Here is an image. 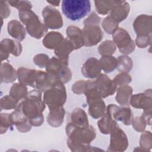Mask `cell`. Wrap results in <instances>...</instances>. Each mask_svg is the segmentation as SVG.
<instances>
[{"instance_id":"e575fe53","label":"cell","mask_w":152,"mask_h":152,"mask_svg":"<svg viewBox=\"0 0 152 152\" xmlns=\"http://www.w3.org/2000/svg\"><path fill=\"white\" fill-rule=\"evenodd\" d=\"M116 50V46L112 40H105L98 47V52L102 56L112 55Z\"/></svg>"},{"instance_id":"ac0fdd59","label":"cell","mask_w":152,"mask_h":152,"mask_svg":"<svg viewBox=\"0 0 152 152\" xmlns=\"http://www.w3.org/2000/svg\"><path fill=\"white\" fill-rule=\"evenodd\" d=\"M10 119L12 124L15 126L19 132L26 133L31 130L32 125L28 119L18 109H15L10 113Z\"/></svg>"},{"instance_id":"f1b7e54d","label":"cell","mask_w":152,"mask_h":152,"mask_svg":"<svg viewBox=\"0 0 152 152\" xmlns=\"http://www.w3.org/2000/svg\"><path fill=\"white\" fill-rule=\"evenodd\" d=\"M71 122L74 125L81 127L87 128L90 125L86 112L81 108H75L71 115Z\"/></svg>"},{"instance_id":"ee69618b","label":"cell","mask_w":152,"mask_h":152,"mask_svg":"<svg viewBox=\"0 0 152 152\" xmlns=\"http://www.w3.org/2000/svg\"><path fill=\"white\" fill-rule=\"evenodd\" d=\"M151 43V35L139 36L135 39V44L139 48H145L150 45Z\"/></svg>"},{"instance_id":"bcb514c9","label":"cell","mask_w":152,"mask_h":152,"mask_svg":"<svg viewBox=\"0 0 152 152\" xmlns=\"http://www.w3.org/2000/svg\"><path fill=\"white\" fill-rule=\"evenodd\" d=\"M86 81L81 80L75 82L72 86V90L74 94H84Z\"/></svg>"},{"instance_id":"3957f363","label":"cell","mask_w":152,"mask_h":152,"mask_svg":"<svg viewBox=\"0 0 152 152\" xmlns=\"http://www.w3.org/2000/svg\"><path fill=\"white\" fill-rule=\"evenodd\" d=\"M18 16L21 23L26 26L27 32L32 37L40 39L46 34L48 28L40 21L39 17L31 10L18 11Z\"/></svg>"},{"instance_id":"836d02e7","label":"cell","mask_w":152,"mask_h":152,"mask_svg":"<svg viewBox=\"0 0 152 152\" xmlns=\"http://www.w3.org/2000/svg\"><path fill=\"white\" fill-rule=\"evenodd\" d=\"M140 140V149L136 148L134 150H137L138 151H149L151 148L152 145V137L150 131H145L142 132Z\"/></svg>"},{"instance_id":"c3c4849f","label":"cell","mask_w":152,"mask_h":152,"mask_svg":"<svg viewBox=\"0 0 152 152\" xmlns=\"http://www.w3.org/2000/svg\"><path fill=\"white\" fill-rule=\"evenodd\" d=\"M47 2L52 5V7H58L61 1H47Z\"/></svg>"},{"instance_id":"e0dca14e","label":"cell","mask_w":152,"mask_h":152,"mask_svg":"<svg viewBox=\"0 0 152 152\" xmlns=\"http://www.w3.org/2000/svg\"><path fill=\"white\" fill-rule=\"evenodd\" d=\"M101 71L102 68L99 61L94 57L87 59L81 68L83 76L90 79L96 78L101 74Z\"/></svg>"},{"instance_id":"277c9868","label":"cell","mask_w":152,"mask_h":152,"mask_svg":"<svg viewBox=\"0 0 152 152\" xmlns=\"http://www.w3.org/2000/svg\"><path fill=\"white\" fill-rule=\"evenodd\" d=\"M61 8L67 18L71 21H78L89 14L91 5L88 0H64Z\"/></svg>"},{"instance_id":"7dc6e473","label":"cell","mask_w":152,"mask_h":152,"mask_svg":"<svg viewBox=\"0 0 152 152\" xmlns=\"http://www.w3.org/2000/svg\"><path fill=\"white\" fill-rule=\"evenodd\" d=\"M151 111H152V109H145V110H144L143 113L141 115L142 116V117L144 118V119L145 120L147 125H151Z\"/></svg>"},{"instance_id":"5bb4252c","label":"cell","mask_w":152,"mask_h":152,"mask_svg":"<svg viewBox=\"0 0 152 152\" xmlns=\"http://www.w3.org/2000/svg\"><path fill=\"white\" fill-rule=\"evenodd\" d=\"M133 27L137 34L139 36L151 35L152 33V17L146 14H140L136 17Z\"/></svg>"},{"instance_id":"4dcf8cb0","label":"cell","mask_w":152,"mask_h":152,"mask_svg":"<svg viewBox=\"0 0 152 152\" xmlns=\"http://www.w3.org/2000/svg\"><path fill=\"white\" fill-rule=\"evenodd\" d=\"M99 61L102 70L105 73H110L117 68V59L112 55L102 56Z\"/></svg>"},{"instance_id":"4316f807","label":"cell","mask_w":152,"mask_h":152,"mask_svg":"<svg viewBox=\"0 0 152 152\" xmlns=\"http://www.w3.org/2000/svg\"><path fill=\"white\" fill-rule=\"evenodd\" d=\"M132 88L128 86H121L117 87L115 100L121 106H129L131 96L132 94Z\"/></svg>"},{"instance_id":"8d00e7d4","label":"cell","mask_w":152,"mask_h":152,"mask_svg":"<svg viewBox=\"0 0 152 152\" xmlns=\"http://www.w3.org/2000/svg\"><path fill=\"white\" fill-rule=\"evenodd\" d=\"M19 102H18L16 100H15L12 97H11L10 94L6 95L2 97L0 101V106L1 109L4 110H11L15 109Z\"/></svg>"},{"instance_id":"44dd1931","label":"cell","mask_w":152,"mask_h":152,"mask_svg":"<svg viewBox=\"0 0 152 152\" xmlns=\"http://www.w3.org/2000/svg\"><path fill=\"white\" fill-rule=\"evenodd\" d=\"M7 31L10 36L17 41H23L26 36V30L18 20H12L8 23Z\"/></svg>"},{"instance_id":"603a6c76","label":"cell","mask_w":152,"mask_h":152,"mask_svg":"<svg viewBox=\"0 0 152 152\" xmlns=\"http://www.w3.org/2000/svg\"><path fill=\"white\" fill-rule=\"evenodd\" d=\"M74 50L72 43L68 38H64L61 44L54 49V53L58 58L68 64L69 55Z\"/></svg>"},{"instance_id":"5b68a950","label":"cell","mask_w":152,"mask_h":152,"mask_svg":"<svg viewBox=\"0 0 152 152\" xmlns=\"http://www.w3.org/2000/svg\"><path fill=\"white\" fill-rule=\"evenodd\" d=\"M66 91L64 84L56 81L50 88L44 92L43 100L52 109L64 106L66 100Z\"/></svg>"},{"instance_id":"7402d4cb","label":"cell","mask_w":152,"mask_h":152,"mask_svg":"<svg viewBox=\"0 0 152 152\" xmlns=\"http://www.w3.org/2000/svg\"><path fill=\"white\" fill-rule=\"evenodd\" d=\"M66 33L67 38L74 46V50L79 49L84 46L82 30L75 26H69L66 30Z\"/></svg>"},{"instance_id":"b9f144b4","label":"cell","mask_w":152,"mask_h":152,"mask_svg":"<svg viewBox=\"0 0 152 152\" xmlns=\"http://www.w3.org/2000/svg\"><path fill=\"white\" fill-rule=\"evenodd\" d=\"M49 56L45 53H39L36 55L33 58V62L39 67L43 68H46L49 61Z\"/></svg>"},{"instance_id":"8fae6325","label":"cell","mask_w":152,"mask_h":152,"mask_svg":"<svg viewBox=\"0 0 152 152\" xmlns=\"http://www.w3.org/2000/svg\"><path fill=\"white\" fill-rule=\"evenodd\" d=\"M22 45L19 41L11 39H4L0 43L1 61L7 60L10 54L15 56H18L22 52Z\"/></svg>"},{"instance_id":"7c38bea8","label":"cell","mask_w":152,"mask_h":152,"mask_svg":"<svg viewBox=\"0 0 152 152\" xmlns=\"http://www.w3.org/2000/svg\"><path fill=\"white\" fill-rule=\"evenodd\" d=\"M82 33L84 46L87 47L97 45L103 37V31L97 25L84 26Z\"/></svg>"},{"instance_id":"484cf974","label":"cell","mask_w":152,"mask_h":152,"mask_svg":"<svg viewBox=\"0 0 152 152\" xmlns=\"http://www.w3.org/2000/svg\"><path fill=\"white\" fill-rule=\"evenodd\" d=\"M117 123L113 119L109 109L106 107V110L104 115L98 121L97 126L100 132L103 134H109L113 126Z\"/></svg>"},{"instance_id":"83f0119b","label":"cell","mask_w":152,"mask_h":152,"mask_svg":"<svg viewBox=\"0 0 152 152\" xmlns=\"http://www.w3.org/2000/svg\"><path fill=\"white\" fill-rule=\"evenodd\" d=\"M64 39L63 35L59 32L50 31L45 36L42 43L47 49H55L61 44Z\"/></svg>"},{"instance_id":"f546056e","label":"cell","mask_w":152,"mask_h":152,"mask_svg":"<svg viewBox=\"0 0 152 152\" xmlns=\"http://www.w3.org/2000/svg\"><path fill=\"white\" fill-rule=\"evenodd\" d=\"M28 93V91L27 86H25L20 83L13 84L10 90V95L18 102H20L26 98Z\"/></svg>"},{"instance_id":"f35d334b","label":"cell","mask_w":152,"mask_h":152,"mask_svg":"<svg viewBox=\"0 0 152 152\" xmlns=\"http://www.w3.org/2000/svg\"><path fill=\"white\" fill-rule=\"evenodd\" d=\"M112 80L118 87L128 85L132 81V78L128 72H120Z\"/></svg>"},{"instance_id":"1f68e13d","label":"cell","mask_w":152,"mask_h":152,"mask_svg":"<svg viewBox=\"0 0 152 152\" xmlns=\"http://www.w3.org/2000/svg\"><path fill=\"white\" fill-rule=\"evenodd\" d=\"M119 1H94L97 12L102 15L107 14Z\"/></svg>"},{"instance_id":"cb8c5ba5","label":"cell","mask_w":152,"mask_h":152,"mask_svg":"<svg viewBox=\"0 0 152 152\" xmlns=\"http://www.w3.org/2000/svg\"><path fill=\"white\" fill-rule=\"evenodd\" d=\"M65 110L63 106L49 109L47 116V122L52 127L57 128L61 126L64 121Z\"/></svg>"},{"instance_id":"7bdbcfd3","label":"cell","mask_w":152,"mask_h":152,"mask_svg":"<svg viewBox=\"0 0 152 152\" xmlns=\"http://www.w3.org/2000/svg\"><path fill=\"white\" fill-rule=\"evenodd\" d=\"M101 22V18L94 12H92L88 17L83 21L84 26H99V24Z\"/></svg>"},{"instance_id":"ba28073f","label":"cell","mask_w":152,"mask_h":152,"mask_svg":"<svg viewBox=\"0 0 152 152\" xmlns=\"http://www.w3.org/2000/svg\"><path fill=\"white\" fill-rule=\"evenodd\" d=\"M109 134L110 140L107 151L122 152L127 149L129 145L127 136L118 123L113 126Z\"/></svg>"},{"instance_id":"52a82bcc","label":"cell","mask_w":152,"mask_h":152,"mask_svg":"<svg viewBox=\"0 0 152 152\" xmlns=\"http://www.w3.org/2000/svg\"><path fill=\"white\" fill-rule=\"evenodd\" d=\"M112 39L116 46L122 54L127 55L135 50V42L126 30L118 28L112 34Z\"/></svg>"},{"instance_id":"ffe728a7","label":"cell","mask_w":152,"mask_h":152,"mask_svg":"<svg viewBox=\"0 0 152 152\" xmlns=\"http://www.w3.org/2000/svg\"><path fill=\"white\" fill-rule=\"evenodd\" d=\"M37 70L20 67L17 69V78L19 83L25 86L35 88V78Z\"/></svg>"},{"instance_id":"d590c367","label":"cell","mask_w":152,"mask_h":152,"mask_svg":"<svg viewBox=\"0 0 152 152\" xmlns=\"http://www.w3.org/2000/svg\"><path fill=\"white\" fill-rule=\"evenodd\" d=\"M102 26L106 33L109 34H112L119 28V24L109 15L103 20Z\"/></svg>"},{"instance_id":"d6986e66","label":"cell","mask_w":152,"mask_h":152,"mask_svg":"<svg viewBox=\"0 0 152 152\" xmlns=\"http://www.w3.org/2000/svg\"><path fill=\"white\" fill-rule=\"evenodd\" d=\"M130 6L129 3L125 1H119L110 12V17L118 24L125 20L129 15Z\"/></svg>"},{"instance_id":"2e32d148","label":"cell","mask_w":152,"mask_h":152,"mask_svg":"<svg viewBox=\"0 0 152 152\" xmlns=\"http://www.w3.org/2000/svg\"><path fill=\"white\" fill-rule=\"evenodd\" d=\"M58 80L46 71L37 70L35 78V88L40 91L45 92Z\"/></svg>"},{"instance_id":"9a60e30c","label":"cell","mask_w":152,"mask_h":152,"mask_svg":"<svg viewBox=\"0 0 152 152\" xmlns=\"http://www.w3.org/2000/svg\"><path fill=\"white\" fill-rule=\"evenodd\" d=\"M129 104L134 108L143 110L152 109L151 89L146 90L144 93L132 94Z\"/></svg>"},{"instance_id":"ab89813d","label":"cell","mask_w":152,"mask_h":152,"mask_svg":"<svg viewBox=\"0 0 152 152\" xmlns=\"http://www.w3.org/2000/svg\"><path fill=\"white\" fill-rule=\"evenodd\" d=\"M7 2L10 5L17 8L19 11L32 8V4L28 1H8Z\"/></svg>"},{"instance_id":"74e56055","label":"cell","mask_w":152,"mask_h":152,"mask_svg":"<svg viewBox=\"0 0 152 152\" xmlns=\"http://www.w3.org/2000/svg\"><path fill=\"white\" fill-rule=\"evenodd\" d=\"M1 119V134L5 133L8 129L12 128V124L10 119V114L2 113L0 115Z\"/></svg>"},{"instance_id":"6da1fadb","label":"cell","mask_w":152,"mask_h":152,"mask_svg":"<svg viewBox=\"0 0 152 152\" xmlns=\"http://www.w3.org/2000/svg\"><path fill=\"white\" fill-rule=\"evenodd\" d=\"M65 132L68 136L67 145L72 151L102 150L90 145L91 142L96 137V131L91 125L87 128H81L70 122L65 126Z\"/></svg>"},{"instance_id":"d4e9b609","label":"cell","mask_w":152,"mask_h":152,"mask_svg":"<svg viewBox=\"0 0 152 152\" xmlns=\"http://www.w3.org/2000/svg\"><path fill=\"white\" fill-rule=\"evenodd\" d=\"M17 78V71L8 62L2 63L0 68L1 83H12Z\"/></svg>"},{"instance_id":"d6a6232c","label":"cell","mask_w":152,"mask_h":152,"mask_svg":"<svg viewBox=\"0 0 152 152\" xmlns=\"http://www.w3.org/2000/svg\"><path fill=\"white\" fill-rule=\"evenodd\" d=\"M117 69L120 72H129L132 68L133 62L132 59L127 55H123L118 56Z\"/></svg>"},{"instance_id":"f6af8a7d","label":"cell","mask_w":152,"mask_h":152,"mask_svg":"<svg viewBox=\"0 0 152 152\" xmlns=\"http://www.w3.org/2000/svg\"><path fill=\"white\" fill-rule=\"evenodd\" d=\"M0 14L1 19L7 18L11 14V10L7 1L1 0L0 1Z\"/></svg>"},{"instance_id":"30bf717a","label":"cell","mask_w":152,"mask_h":152,"mask_svg":"<svg viewBox=\"0 0 152 152\" xmlns=\"http://www.w3.org/2000/svg\"><path fill=\"white\" fill-rule=\"evenodd\" d=\"M94 84L103 99L114 94L118 87L112 80L107 75L102 73L94 80Z\"/></svg>"},{"instance_id":"7a4b0ae2","label":"cell","mask_w":152,"mask_h":152,"mask_svg":"<svg viewBox=\"0 0 152 152\" xmlns=\"http://www.w3.org/2000/svg\"><path fill=\"white\" fill-rule=\"evenodd\" d=\"M45 107L42 92L34 89L28 92L26 98L18 103L15 109L20 110L28 119L32 126H40L44 122L43 112Z\"/></svg>"},{"instance_id":"8992f818","label":"cell","mask_w":152,"mask_h":152,"mask_svg":"<svg viewBox=\"0 0 152 152\" xmlns=\"http://www.w3.org/2000/svg\"><path fill=\"white\" fill-rule=\"evenodd\" d=\"M68 64L57 57L50 58L45 68L46 72L63 84L68 83L72 78V73L68 66Z\"/></svg>"},{"instance_id":"60d3db41","label":"cell","mask_w":152,"mask_h":152,"mask_svg":"<svg viewBox=\"0 0 152 152\" xmlns=\"http://www.w3.org/2000/svg\"><path fill=\"white\" fill-rule=\"evenodd\" d=\"M131 124L132 125L133 128L137 132H143L146 127L147 123L145 120L142 117V116H140L138 117L133 118Z\"/></svg>"},{"instance_id":"9c48e42d","label":"cell","mask_w":152,"mask_h":152,"mask_svg":"<svg viewBox=\"0 0 152 152\" xmlns=\"http://www.w3.org/2000/svg\"><path fill=\"white\" fill-rule=\"evenodd\" d=\"M42 15L44 24L48 28L56 30L61 28L63 26L64 22L62 15L54 7L50 5L45 7L42 11Z\"/></svg>"},{"instance_id":"4fadbf2b","label":"cell","mask_w":152,"mask_h":152,"mask_svg":"<svg viewBox=\"0 0 152 152\" xmlns=\"http://www.w3.org/2000/svg\"><path fill=\"white\" fill-rule=\"evenodd\" d=\"M112 113V116L116 121L121 122L125 125H130L134 116L129 106H118L115 104H110L107 106Z\"/></svg>"}]
</instances>
